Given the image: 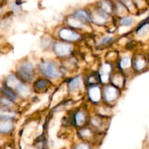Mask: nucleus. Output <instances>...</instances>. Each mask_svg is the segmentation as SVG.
<instances>
[{"label": "nucleus", "instance_id": "nucleus-19", "mask_svg": "<svg viewBox=\"0 0 149 149\" xmlns=\"http://www.w3.org/2000/svg\"><path fill=\"white\" fill-rule=\"evenodd\" d=\"M132 64V62L130 57H124V58H122V59H121L120 62H119V65H120V68H122V70H125L129 68Z\"/></svg>", "mask_w": 149, "mask_h": 149}, {"label": "nucleus", "instance_id": "nucleus-28", "mask_svg": "<svg viewBox=\"0 0 149 149\" xmlns=\"http://www.w3.org/2000/svg\"><path fill=\"white\" fill-rule=\"evenodd\" d=\"M113 40V36H105L104 38L102 39L101 42H100V44H101L102 45H108V44H110Z\"/></svg>", "mask_w": 149, "mask_h": 149}, {"label": "nucleus", "instance_id": "nucleus-5", "mask_svg": "<svg viewBox=\"0 0 149 149\" xmlns=\"http://www.w3.org/2000/svg\"><path fill=\"white\" fill-rule=\"evenodd\" d=\"M118 97V90L114 85L106 86L103 90V97L106 103H111L115 101Z\"/></svg>", "mask_w": 149, "mask_h": 149}, {"label": "nucleus", "instance_id": "nucleus-22", "mask_svg": "<svg viewBox=\"0 0 149 149\" xmlns=\"http://www.w3.org/2000/svg\"><path fill=\"white\" fill-rule=\"evenodd\" d=\"M99 8L101 9L104 12L107 13H111L112 12V7L110 3L107 1H102L99 4Z\"/></svg>", "mask_w": 149, "mask_h": 149}, {"label": "nucleus", "instance_id": "nucleus-18", "mask_svg": "<svg viewBox=\"0 0 149 149\" xmlns=\"http://www.w3.org/2000/svg\"><path fill=\"white\" fill-rule=\"evenodd\" d=\"M49 84V82L47 80H45L44 79H39L34 82V88L39 91H42L47 88Z\"/></svg>", "mask_w": 149, "mask_h": 149}, {"label": "nucleus", "instance_id": "nucleus-21", "mask_svg": "<svg viewBox=\"0 0 149 149\" xmlns=\"http://www.w3.org/2000/svg\"><path fill=\"white\" fill-rule=\"evenodd\" d=\"M15 116V113L10 111H1V115H0L1 120H12L14 119Z\"/></svg>", "mask_w": 149, "mask_h": 149}, {"label": "nucleus", "instance_id": "nucleus-27", "mask_svg": "<svg viewBox=\"0 0 149 149\" xmlns=\"http://www.w3.org/2000/svg\"><path fill=\"white\" fill-rule=\"evenodd\" d=\"M91 124L93 127H100L102 125V121L101 119H99L98 117H93L91 119Z\"/></svg>", "mask_w": 149, "mask_h": 149}, {"label": "nucleus", "instance_id": "nucleus-26", "mask_svg": "<svg viewBox=\"0 0 149 149\" xmlns=\"http://www.w3.org/2000/svg\"><path fill=\"white\" fill-rule=\"evenodd\" d=\"M116 12H117V14L119 15L124 16L125 13L127 12L125 6L122 4H119L117 6V8H116Z\"/></svg>", "mask_w": 149, "mask_h": 149}, {"label": "nucleus", "instance_id": "nucleus-25", "mask_svg": "<svg viewBox=\"0 0 149 149\" xmlns=\"http://www.w3.org/2000/svg\"><path fill=\"white\" fill-rule=\"evenodd\" d=\"M79 134L80 136H81V138H90L92 135V130H90L89 128H84V129L81 130L79 131Z\"/></svg>", "mask_w": 149, "mask_h": 149}, {"label": "nucleus", "instance_id": "nucleus-9", "mask_svg": "<svg viewBox=\"0 0 149 149\" xmlns=\"http://www.w3.org/2000/svg\"><path fill=\"white\" fill-rule=\"evenodd\" d=\"M132 66L136 71H143L147 66L146 60L142 55H136L132 61Z\"/></svg>", "mask_w": 149, "mask_h": 149}, {"label": "nucleus", "instance_id": "nucleus-10", "mask_svg": "<svg viewBox=\"0 0 149 149\" xmlns=\"http://www.w3.org/2000/svg\"><path fill=\"white\" fill-rule=\"evenodd\" d=\"M83 86L82 79L81 77H77L71 79L68 84V89L71 92H76L79 90Z\"/></svg>", "mask_w": 149, "mask_h": 149}, {"label": "nucleus", "instance_id": "nucleus-4", "mask_svg": "<svg viewBox=\"0 0 149 149\" xmlns=\"http://www.w3.org/2000/svg\"><path fill=\"white\" fill-rule=\"evenodd\" d=\"M58 35L61 39L66 41V42H74V41H77L78 39H79L80 38V35L77 32L74 31L71 29H66V28L61 29L59 31Z\"/></svg>", "mask_w": 149, "mask_h": 149}, {"label": "nucleus", "instance_id": "nucleus-17", "mask_svg": "<svg viewBox=\"0 0 149 149\" xmlns=\"http://www.w3.org/2000/svg\"><path fill=\"white\" fill-rule=\"evenodd\" d=\"M19 82H20V81H19L17 79V77L15 75H13V74L8 76L5 80L6 86L11 89L15 88V87L17 86V84H18Z\"/></svg>", "mask_w": 149, "mask_h": 149}, {"label": "nucleus", "instance_id": "nucleus-29", "mask_svg": "<svg viewBox=\"0 0 149 149\" xmlns=\"http://www.w3.org/2000/svg\"><path fill=\"white\" fill-rule=\"evenodd\" d=\"M42 45L44 48H48L52 45V41L50 40V39H43L42 42Z\"/></svg>", "mask_w": 149, "mask_h": 149}, {"label": "nucleus", "instance_id": "nucleus-32", "mask_svg": "<svg viewBox=\"0 0 149 149\" xmlns=\"http://www.w3.org/2000/svg\"><path fill=\"white\" fill-rule=\"evenodd\" d=\"M148 17H149V13H148Z\"/></svg>", "mask_w": 149, "mask_h": 149}, {"label": "nucleus", "instance_id": "nucleus-16", "mask_svg": "<svg viewBox=\"0 0 149 149\" xmlns=\"http://www.w3.org/2000/svg\"><path fill=\"white\" fill-rule=\"evenodd\" d=\"M1 91H2V93H4V95L6 96V97H9V98L11 99V100H16L17 99V93H15V91H13V89L7 87L6 85H5V87H1Z\"/></svg>", "mask_w": 149, "mask_h": 149}, {"label": "nucleus", "instance_id": "nucleus-7", "mask_svg": "<svg viewBox=\"0 0 149 149\" xmlns=\"http://www.w3.org/2000/svg\"><path fill=\"white\" fill-rule=\"evenodd\" d=\"M88 96L93 103H98L101 99V90L97 85H92L88 89Z\"/></svg>", "mask_w": 149, "mask_h": 149}, {"label": "nucleus", "instance_id": "nucleus-11", "mask_svg": "<svg viewBox=\"0 0 149 149\" xmlns=\"http://www.w3.org/2000/svg\"><path fill=\"white\" fill-rule=\"evenodd\" d=\"M15 90L17 93V94L19 95L22 97H27L31 94L30 90H29V87L23 83L20 82V81L17 84V86L15 88Z\"/></svg>", "mask_w": 149, "mask_h": 149}, {"label": "nucleus", "instance_id": "nucleus-1", "mask_svg": "<svg viewBox=\"0 0 149 149\" xmlns=\"http://www.w3.org/2000/svg\"><path fill=\"white\" fill-rule=\"evenodd\" d=\"M39 73L44 77L50 79H55L61 76V71L58 66L51 61H44L38 65Z\"/></svg>", "mask_w": 149, "mask_h": 149}, {"label": "nucleus", "instance_id": "nucleus-8", "mask_svg": "<svg viewBox=\"0 0 149 149\" xmlns=\"http://www.w3.org/2000/svg\"><path fill=\"white\" fill-rule=\"evenodd\" d=\"M111 70V66L109 63H104L100 67L99 71V77L101 82L106 83L109 81Z\"/></svg>", "mask_w": 149, "mask_h": 149}, {"label": "nucleus", "instance_id": "nucleus-23", "mask_svg": "<svg viewBox=\"0 0 149 149\" xmlns=\"http://www.w3.org/2000/svg\"><path fill=\"white\" fill-rule=\"evenodd\" d=\"M134 23V20L130 16H126L121 19L120 24L124 26H130Z\"/></svg>", "mask_w": 149, "mask_h": 149}, {"label": "nucleus", "instance_id": "nucleus-15", "mask_svg": "<svg viewBox=\"0 0 149 149\" xmlns=\"http://www.w3.org/2000/svg\"><path fill=\"white\" fill-rule=\"evenodd\" d=\"M74 122H75V125L77 127H81L86 122V116L84 113L81 111L77 112L74 116Z\"/></svg>", "mask_w": 149, "mask_h": 149}, {"label": "nucleus", "instance_id": "nucleus-31", "mask_svg": "<svg viewBox=\"0 0 149 149\" xmlns=\"http://www.w3.org/2000/svg\"><path fill=\"white\" fill-rule=\"evenodd\" d=\"M12 10H13L14 12H15V13H18V12H20V8L17 4H12Z\"/></svg>", "mask_w": 149, "mask_h": 149}, {"label": "nucleus", "instance_id": "nucleus-14", "mask_svg": "<svg viewBox=\"0 0 149 149\" xmlns=\"http://www.w3.org/2000/svg\"><path fill=\"white\" fill-rule=\"evenodd\" d=\"M13 124L11 120H1L0 124V130L1 133H8L13 129Z\"/></svg>", "mask_w": 149, "mask_h": 149}, {"label": "nucleus", "instance_id": "nucleus-6", "mask_svg": "<svg viewBox=\"0 0 149 149\" xmlns=\"http://www.w3.org/2000/svg\"><path fill=\"white\" fill-rule=\"evenodd\" d=\"M90 17H91L92 21L97 25H104L109 19V13H106L100 8L93 13Z\"/></svg>", "mask_w": 149, "mask_h": 149}, {"label": "nucleus", "instance_id": "nucleus-3", "mask_svg": "<svg viewBox=\"0 0 149 149\" xmlns=\"http://www.w3.org/2000/svg\"><path fill=\"white\" fill-rule=\"evenodd\" d=\"M53 50L58 57L64 58L68 56L71 53L72 46L65 42H58L54 45Z\"/></svg>", "mask_w": 149, "mask_h": 149}, {"label": "nucleus", "instance_id": "nucleus-20", "mask_svg": "<svg viewBox=\"0 0 149 149\" xmlns=\"http://www.w3.org/2000/svg\"><path fill=\"white\" fill-rule=\"evenodd\" d=\"M113 85L116 86L117 87H122L124 84V79L122 75L120 74H116L111 78Z\"/></svg>", "mask_w": 149, "mask_h": 149}, {"label": "nucleus", "instance_id": "nucleus-30", "mask_svg": "<svg viewBox=\"0 0 149 149\" xmlns=\"http://www.w3.org/2000/svg\"><path fill=\"white\" fill-rule=\"evenodd\" d=\"M75 148H90V146L88 145V144L82 143H79V145L76 146Z\"/></svg>", "mask_w": 149, "mask_h": 149}, {"label": "nucleus", "instance_id": "nucleus-2", "mask_svg": "<svg viewBox=\"0 0 149 149\" xmlns=\"http://www.w3.org/2000/svg\"><path fill=\"white\" fill-rule=\"evenodd\" d=\"M17 72L19 78L25 82H31L34 79V68L30 62L21 63L17 68Z\"/></svg>", "mask_w": 149, "mask_h": 149}, {"label": "nucleus", "instance_id": "nucleus-33", "mask_svg": "<svg viewBox=\"0 0 149 149\" xmlns=\"http://www.w3.org/2000/svg\"><path fill=\"white\" fill-rule=\"evenodd\" d=\"M148 58H149V55H148Z\"/></svg>", "mask_w": 149, "mask_h": 149}, {"label": "nucleus", "instance_id": "nucleus-24", "mask_svg": "<svg viewBox=\"0 0 149 149\" xmlns=\"http://www.w3.org/2000/svg\"><path fill=\"white\" fill-rule=\"evenodd\" d=\"M1 103L2 106H4V107L8 108L13 106V100H11V99H10L9 97H6L5 96V97H2L1 98Z\"/></svg>", "mask_w": 149, "mask_h": 149}, {"label": "nucleus", "instance_id": "nucleus-13", "mask_svg": "<svg viewBox=\"0 0 149 149\" xmlns=\"http://www.w3.org/2000/svg\"><path fill=\"white\" fill-rule=\"evenodd\" d=\"M75 17H77V18H79V20H81V21L85 23H90V21H92L91 17H90V15L87 13V11L84 10H79L74 13V15Z\"/></svg>", "mask_w": 149, "mask_h": 149}, {"label": "nucleus", "instance_id": "nucleus-12", "mask_svg": "<svg viewBox=\"0 0 149 149\" xmlns=\"http://www.w3.org/2000/svg\"><path fill=\"white\" fill-rule=\"evenodd\" d=\"M67 23L68 25L71 28H74V29H81L84 27V23L77 18V17L73 15L70 16L68 19H67Z\"/></svg>", "mask_w": 149, "mask_h": 149}]
</instances>
